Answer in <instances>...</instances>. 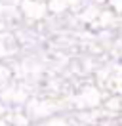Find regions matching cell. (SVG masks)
<instances>
[]
</instances>
